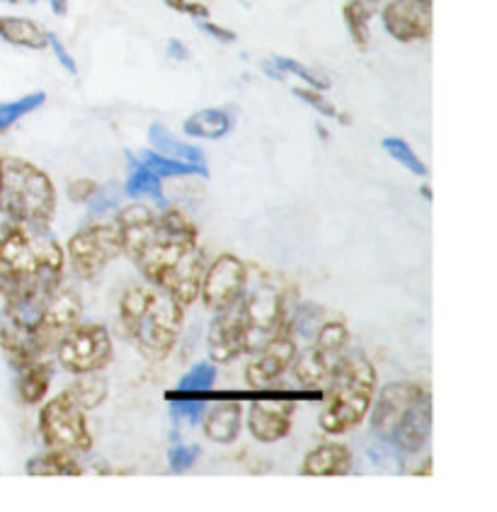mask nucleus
Here are the masks:
<instances>
[{
  "mask_svg": "<svg viewBox=\"0 0 497 512\" xmlns=\"http://www.w3.org/2000/svg\"><path fill=\"white\" fill-rule=\"evenodd\" d=\"M117 224L122 253L141 275L165 289L180 306H192L199 299L207 260L197 246V226L190 216L168 204L156 214L148 204L136 202L119 212Z\"/></svg>",
  "mask_w": 497,
  "mask_h": 512,
  "instance_id": "f257e3e1",
  "label": "nucleus"
},
{
  "mask_svg": "<svg viewBox=\"0 0 497 512\" xmlns=\"http://www.w3.org/2000/svg\"><path fill=\"white\" fill-rule=\"evenodd\" d=\"M64 248L49 229L10 221L0 236V294L5 304L44 306L64 277Z\"/></svg>",
  "mask_w": 497,
  "mask_h": 512,
  "instance_id": "f03ea898",
  "label": "nucleus"
},
{
  "mask_svg": "<svg viewBox=\"0 0 497 512\" xmlns=\"http://www.w3.org/2000/svg\"><path fill=\"white\" fill-rule=\"evenodd\" d=\"M119 318L127 338L134 340L148 360L161 362L173 352L180 338L185 306H180L168 292L156 284H136L124 292L119 304Z\"/></svg>",
  "mask_w": 497,
  "mask_h": 512,
  "instance_id": "7ed1b4c3",
  "label": "nucleus"
},
{
  "mask_svg": "<svg viewBox=\"0 0 497 512\" xmlns=\"http://www.w3.org/2000/svg\"><path fill=\"white\" fill-rule=\"evenodd\" d=\"M0 212L13 224L49 229L56 214L54 182L30 161L0 158Z\"/></svg>",
  "mask_w": 497,
  "mask_h": 512,
  "instance_id": "20e7f679",
  "label": "nucleus"
},
{
  "mask_svg": "<svg viewBox=\"0 0 497 512\" xmlns=\"http://www.w3.org/2000/svg\"><path fill=\"white\" fill-rule=\"evenodd\" d=\"M376 394V369L364 355H347L345 364L325 389L321 430L325 435H345L367 418Z\"/></svg>",
  "mask_w": 497,
  "mask_h": 512,
  "instance_id": "39448f33",
  "label": "nucleus"
},
{
  "mask_svg": "<svg viewBox=\"0 0 497 512\" xmlns=\"http://www.w3.org/2000/svg\"><path fill=\"white\" fill-rule=\"evenodd\" d=\"M243 401H250L248 408V430L257 442L274 445L284 440L291 432V418H294L296 403L299 401H323L325 389H301L291 391L282 386H262V389L241 391Z\"/></svg>",
  "mask_w": 497,
  "mask_h": 512,
  "instance_id": "423d86ee",
  "label": "nucleus"
},
{
  "mask_svg": "<svg viewBox=\"0 0 497 512\" xmlns=\"http://www.w3.org/2000/svg\"><path fill=\"white\" fill-rule=\"evenodd\" d=\"M241 331L243 355H253L272 338L289 331L287 299L274 284H257L250 294H243L233 304Z\"/></svg>",
  "mask_w": 497,
  "mask_h": 512,
  "instance_id": "0eeeda50",
  "label": "nucleus"
},
{
  "mask_svg": "<svg viewBox=\"0 0 497 512\" xmlns=\"http://www.w3.org/2000/svg\"><path fill=\"white\" fill-rule=\"evenodd\" d=\"M350 347V331L345 321H323L311 345L296 352L291 362V372L304 389H328L337 377Z\"/></svg>",
  "mask_w": 497,
  "mask_h": 512,
  "instance_id": "6e6552de",
  "label": "nucleus"
},
{
  "mask_svg": "<svg viewBox=\"0 0 497 512\" xmlns=\"http://www.w3.org/2000/svg\"><path fill=\"white\" fill-rule=\"evenodd\" d=\"M39 432L49 449H61V452L71 454H85L93 449V435H90L85 408L78 406L71 389L61 391L44 403V408L39 411Z\"/></svg>",
  "mask_w": 497,
  "mask_h": 512,
  "instance_id": "1a4fd4ad",
  "label": "nucleus"
},
{
  "mask_svg": "<svg viewBox=\"0 0 497 512\" xmlns=\"http://www.w3.org/2000/svg\"><path fill=\"white\" fill-rule=\"evenodd\" d=\"M56 360L71 374L102 372L114 357L112 335L97 321H76L61 335L54 350Z\"/></svg>",
  "mask_w": 497,
  "mask_h": 512,
  "instance_id": "9d476101",
  "label": "nucleus"
},
{
  "mask_svg": "<svg viewBox=\"0 0 497 512\" xmlns=\"http://www.w3.org/2000/svg\"><path fill=\"white\" fill-rule=\"evenodd\" d=\"M66 250L73 272L83 280H93L105 270L107 263L122 255V231L117 221L85 226L76 236H71Z\"/></svg>",
  "mask_w": 497,
  "mask_h": 512,
  "instance_id": "9b49d317",
  "label": "nucleus"
},
{
  "mask_svg": "<svg viewBox=\"0 0 497 512\" xmlns=\"http://www.w3.org/2000/svg\"><path fill=\"white\" fill-rule=\"evenodd\" d=\"M430 391L417 381H391L381 389L376 401H371V432L379 437V442L388 445L393 432L401 428L405 415L413 411L415 403H420Z\"/></svg>",
  "mask_w": 497,
  "mask_h": 512,
  "instance_id": "f8f14e48",
  "label": "nucleus"
},
{
  "mask_svg": "<svg viewBox=\"0 0 497 512\" xmlns=\"http://www.w3.org/2000/svg\"><path fill=\"white\" fill-rule=\"evenodd\" d=\"M245 284H248V267L243 260L236 255H219L204 270L199 297H202L204 306L216 314V311L228 309L243 297Z\"/></svg>",
  "mask_w": 497,
  "mask_h": 512,
  "instance_id": "ddd939ff",
  "label": "nucleus"
},
{
  "mask_svg": "<svg viewBox=\"0 0 497 512\" xmlns=\"http://www.w3.org/2000/svg\"><path fill=\"white\" fill-rule=\"evenodd\" d=\"M81 311V297H78L71 287H61L59 284V287L54 289V294L47 299V304H44L37 326L32 328L34 343H37L42 357H49L51 352L56 350V343L61 340V335H64L73 323L81 321Z\"/></svg>",
  "mask_w": 497,
  "mask_h": 512,
  "instance_id": "4468645a",
  "label": "nucleus"
},
{
  "mask_svg": "<svg viewBox=\"0 0 497 512\" xmlns=\"http://www.w3.org/2000/svg\"><path fill=\"white\" fill-rule=\"evenodd\" d=\"M384 30L401 44L425 42L432 34V0H388L379 10Z\"/></svg>",
  "mask_w": 497,
  "mask_h": 512,
  "instance_id": "2eb2a0df",
  "label": "nucleus"
},
{
  "mask_svg": "<svg viewBox=\"0 0 497 512\" xmlns=\"http://www.w3.org/2000/svg\"><path fill=\"white\" fill-rule=\"evenodd\" d=\"M296 352H299V345H296V338L289 331L272 338L265 347H260L248 367H245V381H248L250 389H262V386L274 384L291 367Z\"/></svg>",
  "mask_w": 497,
  "mask_h": 512,
  "instance_id": "dca6fc26",
  "label": "nucleus"
},
{
  "mask_svg": "<svg viewBox=\"0 0 497 512\" xmlns=\"http://www.w3.org/2000/svg\"><path fill=\"white\" fill-rule=\"evenodd\" d=\"M202 415L204 435L216 445H231L243 430V403L236 398H214Z\"/></svg>",
  "mask_w": 497,
  "mask_h": 512,
  "instance_id": "f3484780",
  "label": "nucleus"
},
{
  "mask_svg": "<svg viewBox=\"0 0 497 512\" xmlns=\"http://www.w3.org/2000/svg\"><path fill=\"white\" fill-rule=\"evenodd\" d=\"M432 432V398L427 394L420 403H415L413 411L405 415L401 428L393 432L388 447L398 454H417L430 442Z\"/></svg>",
  "mask_w": 497,
  "mask_h": 512,
  "instance_id": "a211bd4d",
  "label": "nucleus"
},
{
  "mask_svg": "<svg viewBox=\"0 0 497 512\" xmlns=\"http://www.w3.org/2000/svg\"><path fill=\"white\" fill-rule=\"evenodd\" d=\"M352 471V449L342 442H325L304 457V476H347Z\"/></svg>",
  "mask_w": 497,
  "mask_h": 512,
  "instance_id": "6ab92c4d",
  "label": "nucleus"
},
{
  "mask_svg": "<svg viewBox=\"0 0 497 512\" xmlns=\"http://www.w3.org/2000/svg\"><path fill=\"white\" fill-rule=\"evenodd\" d=\"M236 127V115L228 107H207V110L194 112L182 124V132L192 139H224Z\"/></svg>",
  "mask_w": 497,
  "mask_h": 512,
  "instance_id": "aec40b11",
  "label": "nucleus"
},
{
  "mask_svg": "<svg viewBox=\"0 0 497 512\" xmlns=\"http://www.w3.org/2000/svg\"><path fill=\"white\" fill-rule=\"evenodd\" d=\"M381 0H345L342 5V20L350 32L352 44L359 51H367L371 44V20L379 15Z\"/></svg>",
  "mask_w": 497,
  "mask_h": 512,
  "instance_id": "412c9836",
  "label": "nucleus"
},
{
  "mask_svg": "<svg viewBox=\"0 0 497 512\" xmlns=\"http://www.w3.org/2000/svg\"><path fill=\"white\" fill-rule=\"evenodd\" d=\"M47 34L49 32L44 30L42 25H37L34 20H27V17H0V39H3L5 44H13V47L42 51L49 47Z\"/></svg>",
  "mask_w": 497,
  "mask_h": 512,
  "instance_id": "4be33fe9",
  "label": "nucleus"
},
{
  "mask_svg": "<svg viewBox=\"0 0 497 512\" xmlns=\"http://www.w3.org/2000/svg\"><path fill=\"white\" fill-rule=\"evenodd\" d=\"M136 161L141 166L151 170L156 178L161 180H173V178H209V168L202 166V163H187V161H177V158L163 156L158 151H141L136 156Z\"/></svg>",
  "mask_w": 497,
  "mask_h": 512,
  "instance_id": "5701e85b",
  "label": "nucleus"
},
{
  "mask_svg": "<svg viewBox=\"0 0 497 512\" xmlns=\"http://www.w3.org/2000/svg\"><path fill=\"white\" fill-rule=\"evenodd\" d=\"M51 379H54V367L49 360H34L32 364L20 369L17 379V394L25 406H37L49 394Z\"/></svg>",
  "mask_w": 497,
  "mask_h": 512,
  "instance_id": "b1692460",
  "label": "nucleus"
},
{
  "mask_svg": "<svg viewBox=\"0 0 497 512\" xmlns=\"http://www.w3.org/2000/svg\"><path fill=\"white\" fill-rule=\"evenodd\" d=\"M148 139H151L153 151L163 153V156L177 158V161H187V163H202V166H207V158H204V151L199 149V146H192V144H187V141H182L180 136H175L161 122L151 124V129H148Z\"/></svg>",
  "mask_w": 497,
  "mask_h": 512,
  "instance_id": "393cba45",
  "label": "nucleus"
},
{
  "mask_svg": "<svg viewBox=\"0 0 497 512\" xmlns=\"http://www.w3.org/2000/svg\"><path fill=\"white\" fill-rule=\"evenodd\" d=\"M214 381H216L214 362L194 364L190 372L177 381L173 391H165V401H170V398H207L209 401V391L214 389Z\"/></svg>",
  "mask_w": 497,
  "mask_h": 512,
  "instance_id": "a878e982",
  "label": "nucleus"
},
{
  "mask_svg": "<svg viewBox=\"0 0 497 512\" xmlns=\"http://www.w3.org/2000/svg\"><path fill=\"white\" fill-rule=\"evenodd\" d=\"M25 471L30 476H83L85 469L76 459V454L61 452V449H49L27 462Z\"/></svg>",
  "mask_w": 497,
  "mask_h": 512,
  "instance_id": "bb28decb",
  "label": "nucleus"
},
{
  "mask_svg": "<svg viewBox=\"0 0 497 512\" xmlns=\"http://www.w3.org/2000/svg\"><path fill=\"white\" fill-rule=\"evenodd\" d=\"M127 161L131 163V170H129L127 182H124V195L134 199H153V202H158L161 207H165L161 178H156L151 170L141 166V163L136 161V156H131L129 151H127Z\"/></svg>",
  "mask_w": 497,
  "mask_h": 512,
  "instance_id": "cd10ccee",
  "label": "nucleus"
},
{
  "mask_svg": "<svg viewBox=\"0 0 497 512\" xmlns=\"http://www.w3.org/2000/svg\"><path fill=\"white\" fill-rule=\"evenodd\" d=\"M71 394L78 401V406L85 408V411H93V408L105 403L107 394H110V386L97 372L78 374V381L71 386Z\"/></svg>",
  "mask_w": 497,
  "mask_h": 512,
  "instance_id": "c85d7f7f",
  "label": "nucleus"
},
{
  "mask_svg": "<svg viewBox=\"0 0 497 512\" xmlns=\"http://www.w3.org/2000/svg\"><path fill=\"white\" fill-rule=\"evenodd\" d=\"M44 102H47V93H44V90L22 95V98L10 102H0V132H8L13 124L20 122L22 117L32 115V112L39 110Z\"/></svg>",
  "mask_w": 497,
  "mask_h": 512,
  "instance_id": "c756f323",
  "label": "nucleus"
},
{
  "mask_svg": "<svg viewBox=\"0 0 497 512\" xmlns=\"http://www.w3.org/2000/svg\"><path fill=\"white\" fill-rule=\"evenodd\" d=\"M381 149H384L393 161L401 163L403 168H408L413 175H420V178L427 175V166L420 161V156L413 151V146H410L408 141H403L401 136H386V139L381 141Z\"/></svg>",
  "mask_w": 497,
  "mask_h": 512,
  "instance_id": "7c9ffc66",
  "label": "nucleus"
},
{
  "mask_svg": "<svg viewBox=\"0 0 497 512\" xmlns=\"http://www.w3.org/2000/svg\"><path fill=\"white\" fill-rule=\"evenodd\" d=\"M272 64L277 66V71H282L284 76H296V78H301V81H304V83L308 85V88L323 90V93L330 88V78H328V76H323V73L313 71V68L304 66V64H301V61L289 59V56H274Z\"/></svg>",
  "mask_w": 497,
  "mask_h": 512,
  "instance_id": "2f4dec72",
  "label": "nucleus"
},
{
  "mask_svg": "<svg viewBox=\"0 0 497 512\" xmlns=\"http://www.w3.org/2000/svg\"><path fill=\"white\" fill-rule=\"evenodd\" d=\"M291 93L296 95L301 102H306L308 107H313V110L318 112L321 117H328V119H337V122H345L350 124V119L345 115H340V110L325 98L323 90H316V88H308V85H296V88H291Z\"/></svg>",
  "mask_w": 497,
  "mask_h": 512,
  "instance_id": "473e14b6",
  "label": "nucleus"
},
{
  "mask_svg": "<svg viewBox=\"0 0 497 512\" xmlns=\"http://www.w3.org/2000/svg\"><path fill=\"white\" fill-rule=\"evenodd\" d=\"M170 413H173L175 423L194 425L202 423V415L207 411V398H170Z\"/></svg>",
  "mask_w": 497,
  "mask_h": 512,
  "instance_id": "72a5a7b5",
  "label": "nucleus"
},
{
  "mask_svg": "<svg viewBox=\"0 0 497 512\" xmlns=\"http://www.w3.org/2000/svg\"><path fill=\"white\" fill-rule=\"evenodd\" d=\"M199 454H202V447L185 445V442H173V447L168 449L170 469H173L175 474H185V471L192 469L194 462H197Z\"/></svg>",
  "mask_w": 497,
  "mask_h": 512,
  "instance_id": "f704fd0d",
  "label": "nucleus"
},
{
  "mask_svg": "<svg viewBox=\"0 0 497 512\" xmlns=\"http://www.w3.org/2000/svg\"><path fill=\"white\" fill-rule=\"evenodd\" d=\"M47 42H49V47H51V54L56 56V61H59L61 68L71 73V76H78V64H76V59H73V56H71V51L66 49V44L61 42V39L56 37L54 32L47 34Z\"/></svg>",
  "mask_w": 497,
  "mask_h": 512,
  "instance_id": "c9c22d12",
  "label": "nucleus"
},
{
  "mask_svg": "<svg viewBox=\"0 0 497 512\" xmlns=\"http://www.w3.org/2000/svg\"><path fill=\"white\" fill-rule=\"evenodd\" d=\"M97 182L95 180H88V178H78L73 182H68V197H71V202H78V204H88L90 197L97 192Z\"/></svg>",
  "mask_w": 497,
  "mask_h": 512,
  "instance_id": "e433bc0d",
  "label": "nucleus"
},
{
  "mask_svg": "<svg viewBox=\"0 0 497 512\" xmlns=\"http://www.w3.org/2000/svg\"><path fill=\"white\" fill-rule=\"evenodd\" d=\"M170 10L182 15H190L194 20H207L209 8L204 3H194V0H163Z\"/></svg>",
  "mask_w": 497,
  "mask_h": 512,
  "instance_id": "4c0bfd02",
  "label": "nucleus"
},
{
  "mask_svg": "<svg viewBox=\"0 0 497 512\" xmlns=\"http://www.w3.org/2000/svg\"><path fill=\"white\" fill-rule=\"evenodd\" d=\"M194 22H197V27H199V30H202L204 34H207V37L216 39V42H221V44H233V42H236V39H238L236 32L228 30V27L216 25V22H211L209 17H207V20H194Z\"/></svg>",
  "mask_w": 497,
  "mask_h": 512,
  "instance_id": "58836bf2",
  "label": "nucleus"
},
{
  "mask_svg": "<svg viewBox=\"0 0 497 512\" xmlns=\"http://www.w3.org/2000/svg\"><path fill=\"white\" fill-rule=\"evenodd\" d=\"M119 195L114 192V187H97V192L93 197H90V209H93V214H102L107 212V209L114 207L117 204Z\"/></svg>",
  "mask_w": 497,
  "mask_h": 512,
  "instance_id": "ea45409f",
  "label": "nucleus"
},
{
  "mask_svg": "<svg viewBox=\"0 0 497 512\" xmlns=\"http://www.w3.org/2000/svg\"><path fill=\"white\" fill-rule=\"evenodd\" d=\"M168 59L175 61H187L190 59V49L180 42V39H168Z\"/></svg>",
  "mask_w": 497,
  "mask_h": 512,
  "instance_id": "a19ab883",
  "label": "nucleus"
},
{
  "mask_svg": "<svg viewBox=\"0 0 497 512\" xmlns=\"http://www.w3.org/2000/svg\"><path fill=\"white\" fill-rule=\"evenodd\" d=\"M51 5V13L59 15V17H66L68 15V0H47Z\"/></svg>",
  "mask_w": 497,
  "mask_h": 512,
  "instance_id": "79ce46f5",
  "label": "nucleus"
},
{
  "mask_svg": "<svg viewBox=\"0 0 497 512\" xmlns=\"http://www.w3.org/2000/svg\"><path fill=\"white\" fill-rule=\"evenodd\" d=\"M3 3H17V0H3Z\"/></svg>",
  "mask_w": 497,
  "mask_h": 512,
  "instance_id": "37998d69",
  "label": "nucleus"
},
{
  "mask_svg": "<svg viewBox=\"0 0 497 512\" xmlns=\"http://www.w3.org/2000/svg\"><path fill=\"white\" fill-rule=\"evenodd\" d=\"M30 3H37V0H30Z\"/></svg>",
  "mask_w": 497,
  "mask_h": 512,
  "instance_id": "c03bdc74",
  "label": "nucleus"
}]
</instances>
